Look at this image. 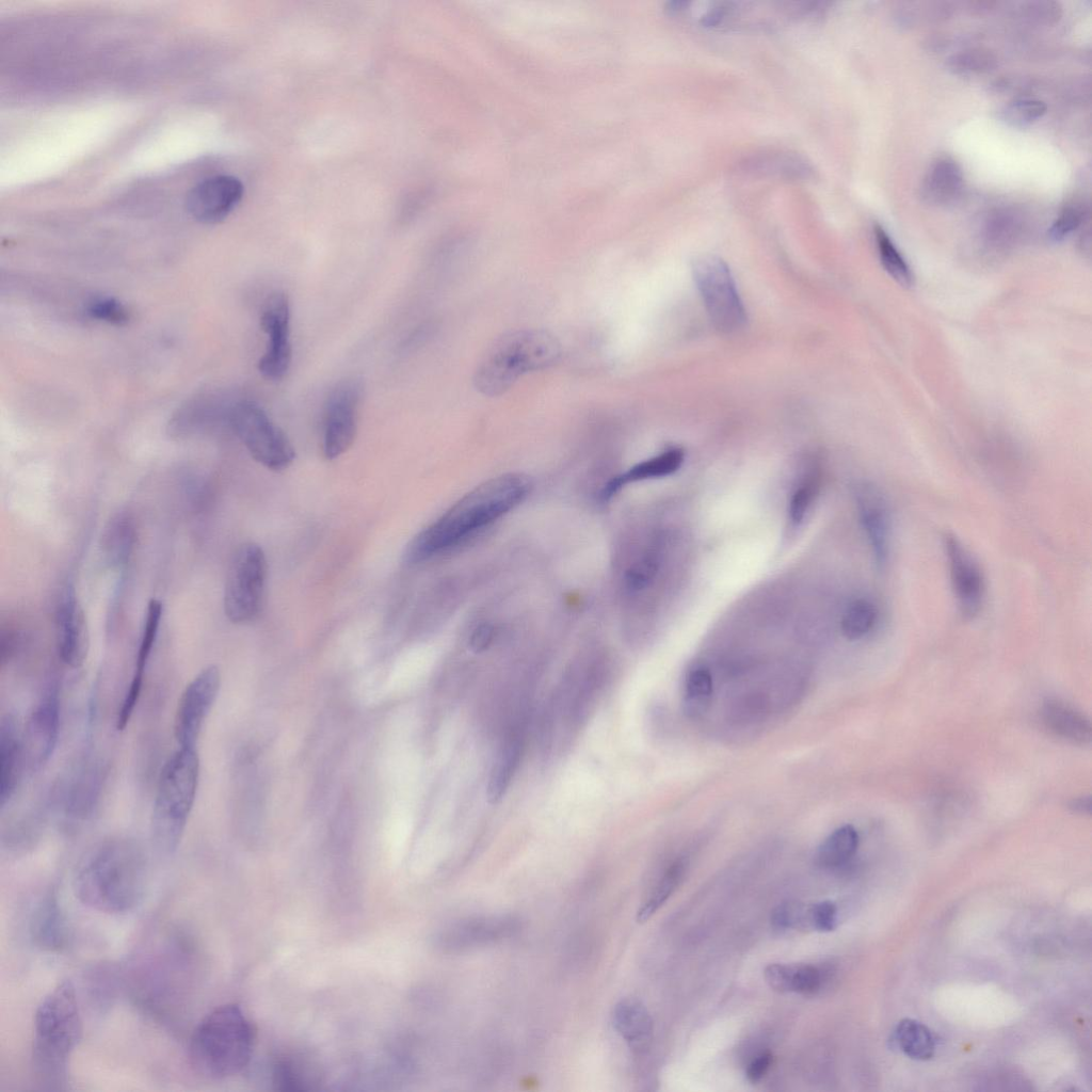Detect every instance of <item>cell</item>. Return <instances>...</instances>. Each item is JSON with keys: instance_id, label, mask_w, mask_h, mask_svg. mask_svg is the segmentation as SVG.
I'll return each instance as SVG.
<instances>
[{"instance_id": "1f68e13d", "label": "cell", "mask_w": 1092, "mask_h": 1092, "mask_svg": "<svg viewBox=\"0 0 1092 1092\" xmlns=\"http://www.w3.org/2000/svg\"><path fill=\"white\" fill-rule=\"evenodd\" d=\"M713 681L710 671L704 667L690 670L686 676L682 706L690 718L702 717L710 706Z\"/></svg>"}, {"instance_id": "f35d334b", "label": "cell", "mask_w": 1092, "mask_h": 1092, "mask_svg": "<svg viewBox=\"0 0 1092 1092\" xmlns=\"http://www.w3.org/2000/svg\"><path fill=\"white\" fill-rule=\"evenodd\" d=\"M948 65L956 74L974 75L991 69L995 65V58L987 51L969 50L954 54Z\"/></svg>"}, {"instance_id": "83f0119b", "label": "cell", "mask_w": 1092, "mask_h": 1092, "mask_svg": "<svg viewBox=\"0 0 1092 1092\" xmlns=\"http://www.w3.org/2000/svg\"><path fill=\"white\" fill-rule=\"evenodd\" d=\"M135 542L133 519L126 513L113 516L101 536L102 551L109 563L122 566L129 560Z\"/></svg>"}, {"instance_id": "ac0fdd59", "label": "cell", "mask_w": 1092, "mask_h": 1092, "mask_svg": "<svg viewBox=\"0 0 1092 1092\" xmlns=\"http://www.w3.org/2000/svg\"><path fill=\"white\" fill-rule=\"evenodd\" d=\"M857 512L876 564L883 567L889 552V515L881 493L870 484H862L855 493Z\"/></svg>"}, {"instance_id": "3957f363", "label": "cell", "mask_w": 1092, "mask_h": 1092, "mask_svg": "<svg viewBox=\"0 0 1092 1092\" xmlns=\"http://www.w3.org/2000/svg\"><path fill=\"white\" fill-rule=\"evenodd\" d=\"M81 1037L75 987L64 980L43 998L34 1016L33 1069L46 1089H64L68 1059Z\"/></svg>"}, {"instance_id": "836d02e7", "label": "cell", "mask_w": 1092, "mask_h": 1092, "mask_svg": "<svg viewBox=\"0 0 1092 1092\" xmlns=\"http://www.w3.org/2000/svg\"><path fill=\"white\" fill-rule=\"evenodd\" d=\"M685 867V861L679 858L667 868L647 900L639 909L637 913L639 922L648 920L667 902L679 884Z\"/></svg>"}, {"instance_id": "ffe728a7", "label": "cell", "mask_w": 1092, "mask_h": 1092, "mask_svg": "<svg viewBox=\"0 0 1092 1092\" xmlns=\"http://www.w3.org/2000/svg\"><path fill=\"white\" fill-rule=\"evenodd\" d=\"M25 774L21 730L11 714L1 719L0 724V806L14 797L21 776Z\"/></svg>"}, {"instance_id": "7402d4cb", "label": "cell", "mask_w": 1092, "mask_h": 1092, "mask_svg": "<svg viewBox=\"0 0 1092 1092\" xmlns=\"http://www.w3.org/2000/svg\"><path fill=\"white\" fill-rule=\"evenodd\" d=\"M612 1024L633 1050L645 1049L652 1040L653 1018L643 1002L637 998H624L614 1006Z\"/></svg>"}, {"instance_id": "5bb4252c", "label": "cell", "mask_w": 1092, "mask_h": 1092, "mask_svg": "<svg viewBox=\"0 0 1092 1092\" xmlns=\"http://www.w3.org/2000/svg\"><path fill=\"white\" fill-rule=\"evenodd\" d=\"M55 631L62 662L74 669L81 667L89 653L90 635L83 608L70 583L62 589L57 603Z\"/></svg>"}, {"instance_id": "2e32d148", "label": "cell", "mask_w": 1092, "mask_h": 1092, "mask_svg": "<svg viewBox=\"0 0 1092 1092\" xmlns=\"http://www.w3.org/2000/svg\"><path fill=\"white\" fill-rule=\"evenodd\" d=\"M242 182L230 175H215L195 184L186 196V208L196 221L214 224L223 221L243 196Z\"/></svg>"}, {"instance_id": "e0dca14e", "label": "cell", "mask_w": 1092, "mask_h": 1092, "mask_svg": "<svg viewBox=\"0 0 1092 1092\" xmlns=\"http://www.w3.org/2000/svg\"><path fill=\"white\" fill-rule=\"evenodd\" d=\"M162 612L163 607L160 600L151 599L148 603L133 673L116 714L115 722L118 730L127 726L141 696L146 668L158 637Z\"/></svg>"}, {"instance_id": "ba28073f", "label": "cell", "mask_w": 1092, "mask_h": 1092, "mask_svg": "<svg viewBox=\"0 0 1092 1092\" xmlns=\"http://www.w3.org/2000/svg\"><path fill=\"white\" fill-rule=\"evenodd\" d=\"M267 571L266 555L258 544L248 542L237 548L224 588V612L230 622L245 624L258 616Z\"/></svg>"}, {"instance_id": "60d3db41", "label": "cell", "mask_w": 1092, "mask_h": 1092, "mask_svg": "<svg viewBox=\"0 0 1092 1092\" xmlns=\"http://www.w3.org/2000/svg\"><path fill=\"white\" fill-rule=\"evenodd\" d=\"M1017 236V224L1011 218L997 216L987 222L985 229L986 243L994 248L1008 247Z\"/></svg>"}, {"instance_id": "9c48e42d", "label": "cell", "mask_w": 1092, "mask_h": 1092, "mask_svg": "<svg viewBox=\"0 0 1092 1092\" xmlns=\"http://www.w3.org/2000/svg\"><path fill=\"white\" fill-rule=\"evenodd\" d=\"M693 278L713 325L723 333L740 330L746 315L727 264L705 255L694 260Z\"/></svg>"}, {"instance_id": "4316f807", "label": "cell", "mask_w": 1092, "mask_h": 1092, "mask_svg": "<svg viewBox=\"0 0 1092 1092\" xmlns=\"http://www.w3.org/2000/svg\"><path fill=\"white\" fill-rule=\"evenodd\" d=\"M31 934L35 943L44 949L54 950L64 946L65 922L53 893L48 894L33 913Z\"/></svg>"}, {"instance_id": "6da1fadb", "label": "cell", "mask_w": 1092, "mask_h": 1092, "mask_svg": "<svg viewBox=\"0 0 1092 1092\" xmlns=\"http://www.w3.org/2000/svg\"><path fill=\"white\" fill-rule=\"evenodd\" d=\"M530 488L531 482L523 473H504L485 481L419 532L407 545L404 561L416 564L455 547L513 510Z\"/></svg>"}, {"instance_id": "7bdbcfd3", "label": "cell", "mask_w": 1092, "mask_h": 1092, "mask_svg": "<svg viewBox=\"0 0 1092 1092\" xmlns=\"http://www.w3.org/2000/svg\"><path fill=\"white\" fill-rule=\"evenodd\" d=\"M813 496L814 489L809 484L801 485L793 492L788 505V516L791 525L798 526L804 519Z\"/></svg>"}, {"instance_id": "8992f818", "label": "cell", "mask_w": 1092, "mask_h": 1092, "mask_svg": "<svg viewBox=\"0 0 1092 1092\" xmlns=\"http://www.w3.org/2000/svg\"><path fill=\"white\" fill-rule=\"evenodd\" d=\"M559 355L558 340L546 331L509 333L483 356L475 373V385L486 396H498L523 374L551 366Z\"/></svg>"}, {"instance_id": "cb8c5ba5", "label": "cell", "mask_w": 1092, "mask_h": 1092, "mask_svg": "<svg viewBox=\"0 0 1092 1092\" xmlns=\"http://www.w3.org/2000/svg\"><path fill=\"white\" fill-rule=\"evenodd\" d=\"M963 182V172L957 161L941 157L930 165L924 177L921 196L930 204L946 205L960 196Z\"/></svg>"}, {"instance_id": "7c38bea8", "label": "cell", "mask_w": 1092, "mask_h": 1092, "mask_svg": "<svg viewBox=\"0 0 1092 1092\" xmlns=\"http://www.w3.org/2000/svg\"><path fill=\"white\" fill-rule=\"evenodd\" d=\"M220 686V670L213 664L199 671L186 686L174 717V737L179 746L195 748Z\"/></svg>"}, {"instance_id": "d4e9b609", "label": "cell", "mask_w": 1092, "mask_h": 1092, "mask_svg": "<svg viewBox=\"0 0 1092 1092\" xmlns=\"http://www.w3.org/2000/svg\"><path fill=\"white\" fill-rule=\"evenodd\" d=\"M1041 721L1055 735L1072 742L1085 744L1091 740V723L1080 711L1069 704L1046 700L1040 711Z\"/></svg>"}, {"instance_id": "d6a6232c", "label": "cell", "mask_w": 1092, "mask_h": 1092, "mask_svg": "<svg viewBox=\"0 0 1092 1092\" xmlns=\"http://www.w3.org/2000/svg\"><path fill=\"white\" fill-rule=\"evenodd\" d=\"M879 611L867 598L853 600L844 612L841 631L849 640H858L868 635L877 624Z\"/></svg>"}, {"instance_id": "30bf717a", "label": "cell", "mask_w": 1092, "mask_h": 1092, "mask_svg": "<svg viewBox=\"0 0 1092 1092\" xmlns=\"http://www.w3.org/2000/svg\"><path fill=\"white\" fill-rule=\"evenodd\" d=\"M60 721L59 688L51 681L32 707L21 730L25 773H35L50 759L59 740Z\"/></svg>"}, {"instance_id": "f546056e", "label": "cell", "mask_w": 1092, "mask_h": 1092, "mask_svg": "<svg viewBox=\"0 0 1092 1092\" xmlns=\"http://www.w3.org/2000/svg\"><path fill=\"white\" fill-rule=\"evenodd\" d=\"M858 842V834L852 825L839 826L821 842L816 852V862L825 869L838 868L853 857Z\"/></svg>"}, {"instance_id": "ee69618b", "label": "cell", "mask_w": 1092, "mask_h": 1092, "mask_svg": "<svg viewBox=\"0 0 1092 1092\" xmlns=\"http://www.w3.org/2000/svg\"><path fill=\"white\" fill-rule=\"evenodd\" d=\"M495 637V628L492 624H479L469 636V646L475 653L484 652L489 647Z\"/></svg>"}, {"instance_id": "e575fe53", "label": "cell", "mask_w": 1092, "mask_h": 1092, "mask_svg": "<svg viewBox=\"0 0 1092 1092\" xmlns=\"http://www.w3.org/2000/svg\"><path fill=\"white\" fill-rule=\"evenodd\" d=\"M874 238L884 270L900 285L910 287L913 274L906 260L899 252L888 234L879 225L874 227Z\"/></svg>"}, {"instance_id": "7a4b0ae2", "label": "cell", "mask_w": 1092, "mask_h": 1092, "mask_svg": "<svg viewBox=\"0 0 1092 1092\" xmlns=\"http://www.w3.org/2000/svg\"><path fill=\"white\" fill-rule=\"evenodd\" d=\"M146 885L144 852L128 838H113L96 847L74 879L76 897L84 905L109 914L125 913L138 905Z\"/></svg>"}, {"instance_id": "44dd1931", "label": "cell", "mask_w": 1092, "mask_h": 1092, "mask_svg": "<svg viewBox=\"0 0 1092 1092\" xmlns=\"http://www.w3.org/2000/svg\"><path fill=\"white\" fill-rule=\"evenodd\" d=\"M524 729L512 727L504 736L493 762L486 786L489 803H498L505 794L518 768L524 751Z\"/></svg>"}, {"instance_id": "52a82bcc", "label": "cell", "mask_w": 1092, "mask_h": 1092, "mask_svg": "<svg viewBox=\"0 0 1092 1092\" xmlns=\"http://www.w3.org/2000/svg\"><path fill=\"white\" fill-rule=\"evenodd\" d=\"M228 421L252 457L266 468L280 471L294 461L291 441L260 405L240 401L230 407Z\"/></svg>"}, {"instance_id": "f1b7e54d", "label": "cell", "mask_w": 1092, "mask_h": 1092, "mask_svg": "<svg viewBox=\"0 0 1092 1092\" xmlns=\"http://www.w3.org/2000/svg\"><path fill=\"white\" fill-rule=\"evenodd\" d=\"M893 1042L901 1053L915 1060H929L935 1051V1040L930 1029L912 1018H903L897 1024Z\"/></svg>"}, {"instance_id": "5b68a950", "label": "cell", "mask_w": 1092, "mask_h": 1092, "mask_svg": "<svg viewBox=\"0 0 1092 1092\" xmlns=\"http://www.w3.org/2000/svg\"><path fill=\"white\" fill-rule=\"evenodd\" d=\"M199 780V758L195 748L179 749L161 769L151 813V834L165 853L175 851L183 836L192 812Z\"/></svg>"}, {"instance_id": "4fadbf2b", "label": "cell", "mask_w": 1092, "mask_h": 1092, "mask_svg": "<svg viewBox=\"0 0 1092 1092\" xmlns=\"http://www.w3.org/2000/svg\"><path fill=\"white\" fill-rule=\"evenodd\" d=\"M260 326L268 336L267 349L258 360L261 375L271 381L282 380L292 360L290 343V303L282 291L270 293L264 300Z\"/></svg>"}, {"instance_id": "603a6c76", "label": "cell", "mask_w": 1092, "mask_h": 1092, "mask_svg": "<svg viewBox=\"0 0 1092 1092\" xmlns=\"http://www.w3.org/2000/svg\"><path fill=\"white\" fill-rule=\"evenodd\" d=\"M684 459V451L679 448H673L642 461L609 480L603 487L599 497L603 501H607L626 484L670 476L680 468Z\"/></svg>"}, {"instance_id": "4dcf8cb0", "label": "cell", "mask_w": 1092, "mask_h": 1092, "mask_svg": "<svg viewBox=\"0 0 1092 1092\" xmlns=\"http://www.w3.org/2000/svg\"><path fill=\"white\" fill-rule=\"evenodd\" d=\"M318 1074L307 1058L286 1056L279 1059L273 1070V1085L283 1091H305L312 1089Z\"/></svg>"}, {"instance_id": "8d00e7d4", "label": "cell", "mask_w": 1092, "mask_h": 1092, "mask_svg": "<svg viewBox=\"0 0 1092 1092\" xmlns=\"http://www.w3.org/2000/svg\"><path fill=\"white\" fill-rule=\"evenodd\" d=\"M659 566V555L654 550L645 552L627 568L624 576L626 590L639 592L647 588L655 579Z\"/></svg>"}, {"instance_id": "d6986e66", "label": "cell", "mask_w": 1092, "mask_h": 1092, "mask_svg": "<svg viewBox=\"0 0 1092 1092\" xmlns=\"http://www.w3.org/2000/svg\"><path fill=\"white\" fill-rule=\"evenodd\" d=\"M514 921L503 917H484L457 921L436 936L439 948L455 951L487 944L509 935Z\"/></svg>"}, {"instance_id": "74e56055", "label": "cell", "mask_w": 1092, "mask_h": 1092, "mask_svg": "<svg viewBox=\"0 0 1092 1092\" xmlns=\"http://www.w3.org/2000/svg\"><path fill=\"white\" fill-rule=\"evenodd\" d=\"M86 315L96 321L113 325H124L129 320V312L118 300L112 296L92 299L85 307Z\"/></svg>"}, {"instance_id": "bcb514c9", "label": "cell", "mask_w": 1092, "mask_h": 1092, "mask_svg": "<svg viewBox=\"0 0 1092 1092\" xmlns=\"http://www.w3.org/2000/svg\"><path fill=\"white\" fill-rule=\"evenodd\" d=\"M1069 807L1074 813L1090 814L1091 810V799L1090 797H1081L1074 799L1070 802Z\"/></svg>"}, {"instance_id": "9a60e30c", "label": "cell", "mask_w": 1092, "mask_h": 1092, "mask_svg": "<svg viewBox=\"0 0 1092 1092\" xmlns=\"http://www.w3.org/2000/svg\"><path fill=\"white\" fill-rule=\"evenodd\" d=\"M943 542L960 612L965 619H974L984 600L985 585L981 569L956 535L945 533Z\"/></svg>"}, {"instance_id": "b9f144b4", "label": "cell", "mask_w": 1092, "mask_h": 1092, "mask_svg": "<svg viewBox=\"0 0 1092 1092\" xmlns=\"http://www.w3.org/2000/svg\"><path fill=\"white\" fill-rule=\"evenodd\" d=\"M837 924V908L830 900L807 905V927L819 932H830Z\"/></svg>"}, {"instance_id": "8fae6325", "label": "cell", "mask_w": 1092, "mask_h": 1092, "mask_svg": "<svg viewBox=\"0 0 1092 1092\" xmlns=\"http://www.w3.org/2000/svg\"><path fill=\"white\" fill-rule=\"evenodd\" d=\"M362 397L363 383L357 378L342 380L330 391L323 423V454L326 460L340 456L353 445Z\"/></svg>"}, {"instance_id": "277c9868", "label": "cell", "mask_w": 1092, "mask_h": 1092, "mask_svg": "<svg viewBox=\"0 0 1092 1092\" xmlns=\"http://www.w3.org/2000/svg\"><path fill=\"white\" fill-rule=\"evenodd\" d=\"M254 1041V1028L241 1007L220 1006L195 1027L189 1043L190 1064L206 1078L234 1076L248 1064Z\"/></svg>"}, {"instance_id": "484cf974", "label": "cell", "mask_w": 1092, "mask_h": 1092, "mask_svg": "<svg viewBox=\"0 0 1092 1092\" xmlns=\"http://www.w3.org/2000/svg\"><path fill=\"white\" fill-rule=\"evenodd\" d=\"M764 978L778 993L815 994L822 983L821 970L809 964L773 963L765 968Z\"/></svg>"}, {"instance_id": "d590c367", "label": "cell", "mask_w": 1092, "mask_h": 1092, "mask_svg": "<svg viewBox=\"0 0 1092 1092\" xmlns=\"http://www.w3.org/2000/svg\"><path fill=\"white\" fill-rule=\"evenodd\" d=\"M1046 109L1042 100L1019 98L1005 105L999 111V118L1012 127H1026L1041 118Z\"/></svg>"}, {"instance_id": "ab89813d", "label": "cell", "mask_w": 1092, "mask_h": 1092, "mask_svg": "<svg viewBox=\"0 0 1092 1092\" xmlns=\"http://www.w3.org/2000/svg\"><path fill=\"white\" fill-rule=\"evenodd\" d=\"M1083 215L1085 209L1080 205L1065 206L1048 229L1050 240L1062 241L1069 237L1082 223Z\"/></svg>"}, {"instance_id": "f6af8a7d", "label": "cell", "mask_w": 1092, "mask_h": 1092, "mask_svg": "<svg viewBox=\"0 0 1092 1092\" xmlns=\"http://www.w3.org/2000/svg\"><path fill=\"white\" fill-rule=\"evenodd\" d=\"M772 1062L770 1053H761L756 1056L748 1065L745 1075L751 1082L759 1081L768 1072Z\"/></svg>"}]
</instances>
